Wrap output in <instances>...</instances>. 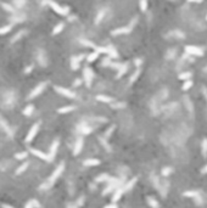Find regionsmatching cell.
Returning a JSON list of instances; mask_svg holds the SVG:
<instances>
[{"label": "cell", "mask_w": 207, "mask_h": 208, "mask_svg": "<svg viewBox=\"0 0 207 208\" xmlns=\"http://www.w3.org/2000/svg\"><path fill=\"white\" fill-rule=\"evenodd\" d=\"M83 164L85 167H95V166H99L100 164V160H98V158H87L83 162Z\"/></svg>", "instance_id": "2e32d148"}, {"label": "cell", "mask_w": 207, "mask_h": 208, "mask_svg": "<svg viewBox=\"0 0 207 208\" xmlns=\"http://www.w3.org/2000/svg\"><path fill=\"white\" fill-rule=\"evenodd\" d=\"M206 21H207V15H206Z\"/></svg>", "instance_id": "816d5d0a"}, {"label": "cell", "mask_w": 207, "mask_h": 208, "mask_svg": "<svg viewBox=\"0 0 207 208\" xmlns=\"http://www.w3.org/2000/svg\"><path fill=\"white\" fill-rule=\"evenodd\" d=\"M54 90L60 94L61 96H65V97H67V99H76V93L72 92V90L67 89V88H63V86H60V85H55L54 86Z\"/></svg>", "instance_id": "277c9868"}, {"label": "cell", "mask_w": 207, "mask_h": 208, "mask_svg": "<svg viewBox=\"0 0 207 208\" xmlns=\"http://www.w3.org/2000/svg\"><path fill=\"white\" fill-rule=\"evenodd\" d=\"M113 129H115V125H111V127H110V129H107V132L105 133V138L111 136V134H112V132H113Z\"/></svg>", "instance_id": "60d3db41"}, {"label": "cell", "mask_w": 207, "mask_h": 208, "mask_svg": "<svg viewBox=\"0 0 207 208\" xmlns=\"http://www.w3.org/2000/svg\"><path fill=\"white\" fill-rule=\"evenodd\" d=\"M33 111H34V106L33 105H28V106H26L24 107V110H23V114L24 116H31L32 113H33Z\"/></svg>", "instance_id": "836d02e7"}, {"label": "cell", "mask_w": 207, "mask_h": 208, "mask_svg": "<svg viewBox=\"0 0 207 208\" xmlns=\"http://www.w3.org/2000/svg\"><path fill=\"white\" fill-rule=\"evenodd\" d=\"M107 48H109L107 55H109L111 59H117V57H118V51L116 50L113 46H107Z\"/></svg>", "instance_id": "484cf974"}, {"label": "cell", "mask_w": 207, "mask_h": 208, "mask_svg": "<svg viewBox=\"0 0 207 208\" xmlns=\"http://www.w3.org/2000/svg\"><path fill=\"white\" fill-rule=\"evenodd\" d=\"M104 208H118V206L116 204V203H110V204H106Z\"/></svg>", "instance_id": "ee69618b"}, {"label": "cell", "mask_w": 207, "mask_h": 208, "mask_svg": "<svg viewBox=\"0 0 207 208\" xmlns=\"http://www.w3.org/2000/svg\"><path fill=\"white\" fill-rule=\"evenodd\" d=\"M134 63H135V66L138 67V68H140V66H141V63H143V60H141V59H137L135 61H134Z\"/></svg>", "instance_id": "b9f144b4"}, {"label": "cell", "mask_w": 207, "mask_h": 208, "mask_svg": "<svg viewBox=\"0 0 207 208\" xmlns=\"http://www.w3.org/2000/svg\"><path fill=\"white\" fill-rule=\"evenodd\" d=\"M31 71H32V66H29L27 70H24V73H29Z\"/></svg>", "instance_id": "681fc988"}, {"label": "cell", "mask_w": 207, "mask_h": 208, "mask_svg": "<svg viewBox=\"0 0 207 208\" xmlns=\"http://www.w3.org/2000/svg\"><path fill=\"white\" fill-rule=\"evenodd\" d=\"M45 88H46V82H42V83H39V84H38V85L32 90V92H31L28 99L32 100V99H34V97H37V96H39V95L44 92V90H45Z\"/></svg>", "instance_id": "8992f818"}, {"label": "cell", "mask_w": 207, "mask_h": 208, "mask_svg": "<svg viewBox=\"0 0 207 208\" xmlns=\"http://www.w3.org/2000/svg\"><path fill=\"white\" fill-rule=\"evenodd\" d=\"M99 55H100L99 53H96V51H93V53H90V54H88L85 59H87V61H88L89 63H92V62H94V61H95V60H96V59L99 57Z\"/></svg>", "instance_id": "cb8c5ba5"}, {"label": "cell", "mask_w": 207, "mask_h": 208, "mask_svg": "<svg viewBox=\"0 0 207 208\" xmlns=\"http://www.w3.org/2000/svg\"><path fill=\"white\" fill-rule=\"evenodd\" d=\"M26 32L24 31H21V32H18L17 34H15L14 37H12V39H11V43H15V42H17V40H20V39H21V37Z\"/></svg>", "instance_id": "8d00e7d4"}, {"label": "cell", "mask_w": 207, "mask_h": 208, "mask_svg": "<svg viewBox=\"0 0 207 208\" xmlns=\"http://www.w3.org/2000/svg\"><path fill=\"white\" fill-rule=\"evenodd\" d=\"M78 84H81V81H76V83H74V85H78Z\"/></svg>", "instance_id": "f907efd6"}, {"label": "cell", "mask_w": 207, "mask_h": 208, "mask_svg": "<svg viewBox=\"0 0 207 208\" xmlns=\"http://www.w3.org/2000/svg\"><path fill=\"white\" fill-rule=\"evenodd\" d=\"M1 207L3 208H15V207H12L11 204H7V203H1Z\"/></svg>", "instance_id": "f6af8a7d"}, {"label": "cell", "mask_w": 207, "mask_h": 208, "mask_svg": "<svg viewBox=\"0 0 207 208\" xmlns=\"http://www.w3.org/2000/svg\"><path fill=\"white\" fill-rule=\"evenodd\" d=\"M84 56L85 55H79V56H72L71 57V68L73 70V71H77L79 68V66H81V61L84 59Z\"/></svg>", "instance_id": "8fae6325"}, {"label": "cell", "mask_w": 207, "mask_h": 208, "mask_svg": "<svg viewBox=\"0 0 207 208\" xmlns=\"http://www.w3.org/2000/svg\"><path fill=\"white\" fill-rule=\"evenodd\" d=\"M139 7H140L141 12H146L148 11V7H149L148 0H139Z\"/></svg>", "instance_id": "83f0119b"}, {"label": "cell", "mask_w": 207, "mask_h": 208, "mask_svg": "<svg viewBox=\"0 0 207 208\" xmlns=\"http://www.w3.org/2000/svg\"><path fill=\"white\" fill-rule=\"evenodd\" d=\"M140 73H141V70L140 68H138L132 75H131V78H129V84H133V83H135L137 82V79L139 78V75H140Z\"/></svg>", "instance_id": "4316f807"}, {"label": "cell", "mask_w": 207, "mask_h": 208, "mask_svg": "<svg viewBox=\"0 0 207 208\" xmlns=\"http://www.w3.org/2000/svg\"><path fill=\"white\" fill-rule=\"evenodd\" d=\"M92 130H93V129L92 128H90V127H82V134H84V135H87V134H90V133H92Z\"/></svg>", "instance_id": "74e56055"}, {"label": "cell", "mask_w": 207, "mask_h": 208, "mask_svg": "<svg viewBox=\"0 0 207 208\" xmlns=\"http://www.w3.org/2000/svg\"><path fill=\"white\" fill-rule=\"evenodd\" d=\"M109 185L105 187V190L102 191V195L104 196H106V195H109L110 192H112V191H115L116 189L118 187V183H117V179H115V178H111L110 179V181H109Z\"/></svg>", "instance_id": "9c48e42d"}, {"label": "cell", "mask_w": 207, "mask_h": 208, "mask_svg": "<svg viewBox=\"0 0 207 208\" xmlns=\"http://www.w3.org/2000/svg\"><path fill=\"white\" fill-rule=\"evenodd\" d=\"M29 151H31V153H32V155H34V156H35V157H38V158H40V160H43V161H46V162H50V158H49V155L44 153L43 151H40V150H38V149H29Z\"/></svg>", "instance_id": "7c38bea8"}, {"label": "cell", "mask_w": 207, "mask_h": 208, "mask_svg": "<svg viewBox=\"0 0 207 208\" xmlns=\"http://www.w3.org/2000/svg\"><path fill=\"white\" fill-rule=\"evenodd\" d=\"M59 146H60V141H59V140H54V142L51 144L50 150H49V158H50V162L55 158V156H56V153H57V150H59Z\"/></svg>", "instance_id": "30bf717a"}, {"label": "cell", "mask_w": 207, "mask_h": 208, "mask_svg": "<svg viewBox=\"0 0 207 208\" xmlns=\"http://www.w3.org/2000/svg\"><path fill=\"white\" fill-rule=\"evenodd\" d=\"M39 127H40L39 123H35V124H33V125L31 127L27 136H26V142H31V141L35 138V135L38 134V130H39Z\"/></svg>", "instance_id": "ba28073f"}, {"label": "cell", "mask_w": 207, "mask_h": 208, "mask_svg": "<svg viewBox=\"0 0 207 208\" xmlns=\"http://www.w3.org/2000/svg\"><path fill=\"white\" fill-rule=\"evenodd\" d=\"M83 77H84V82H85V85L88 88L92 86V83H93V79H94V73H93V70L89 68V67H85L84 71H83Z\"/></svg>", "instance_id": "52a82bcc"}, {"label": "cell", "mask_w": 207, "mask_h": 208, "mask_svg": "<svg viewBox=\"0 0 207 208\" xmlns=\"http://www.w3.org/2000/svg\"><path fill=\"white\" fill-rule=\"evenodd\" d=\"M27 156H28V152H18V153H16L15 155V158L16 160H26L27 158Z\"/></svg>", "instance_id": "d590c367"}, {"label": "cell", "mask_w": 207, "mask_h": 208, "mask_svg": "<svg viewBox=\"0 0 207 208\" xmlns=\"http://www.w3.org/2000/svg\"><path fill=\"white\" fill-rule=\"evenodd\" d=\"M105 15H106V10L105 9H100L99 12H98V15H96V17H95V24H99L102 21V18L105 17Z\"/></svg>", "instance_id": "7402d4cb"}, {"label": "cell", "mask_w": 207, "mask_h": 208, "mask_svg": "<svg viewBox=\"0 0 207 208\" xmlns=\"http://www.w3.org/2000/svg\"><path fill=\"white\" fill-rule=\"evenodd\" d=\"M185 53L188 55L191 56H196V57H201L203 56V49L201 46H196V45H186L185 46Z\"/></svg>", "instance_id": "3957f363"}, {"label": "cell", "mask_w": 207, "mask_h": 208, "mask_svg": "<svg viewBox=\"0 0 207 208\" xmlns=\"http://www.w3.org/2000/svg\"><path fill=\"white\" fill-rule=\"evenodd\" d=\"M0 5H1V7H3L5 11L10 12V14H15V11H16V10H15L14 7H12L11 5H9V4H6V3H1Z\"/></svg>", "instance_id": "d6a6232c"}, {"label": "cell", "mask_w": 207, "mask_h": 208, "mask_svg": "<svg viewBox=\"0 0 207 208\" xmlns=\"http://www.w3.org/2000/svg\"><path fill=\"white\" fill-rule=\"evenodd\" d=\"M137 22H138V18L134 17L128 26H124V27H120V28H117V29H113V31L111 32V34H112V35H118V34H127V33H129V32H132V29L134 28V26L137 24Z\"/></svg>", "instance_id": "7a4b0ae2"}, {"label": "cell", "mask_w": 207, "mask_h": 208, "mask_svg": "<svg viewBox=\"0 0 207 208\" xmlns=\"http://www.w3.org/2000/svg\"><path fill=\"white\" fill-rule=\"evenodd\" d=\"M205 71H207V68H205Z\"/></svg>", "instance_id": "f5cc1de1"}, {"label": "cell", "mask_w": 207, "mask_h": 208, "mask_svg": "<svg viewBox=\"0 0 207 208\" xmlns=\"http://www.w3.org/2000/svg\"><path fill=\"white\" fill-rule=\"evenodd\" d=\"M45 3L50 6L51 10L55 11L60 16H67L70 14V9L67 6H62V5L57 4L56 1H54V0H45Z\"/></svg>", "instance_id": "6da1fadb"}, {"label": "cell", "mask_w": 207, "mask_h": 208, "mask_svg": "<svg viewBox=\"0 0 207 208\" xmlns=\"http://www.w3.org/2000/svg\"><path fill=\"white\" fill-rule=\"evenodd\" d=\"M11 29H12V26H11V24L1 26V27H0V35H5V34H7Z\"/></svg>", "instance_id": "f1b7e54d"}, {"label": "cell", "mask_w": 207, "mask_h": 208, "mask_svg": "<svg viewBox=\"0 0 207 208\" xmlns=\"http://www.w3.org/2000/svg\"><path fill=\"white\" fill-rule=\"evenodd\" d=\"M146 202H148V204H149L151 208H160L159 201L155 198V197H152V196H148V197H146Z\"/></svg>", "instance_id": "ac0fdd59"}, {"label": "cell", "mask_w": 207, "mask_h": 208, "mask_svg": "<svg viewBox=\"0 0 207 208\" xmlns=\"http://www.w3.org/2000/svg\"><path fill=\"white\" fill-rule=\"evenodd\" d=\"M110 179H111V177L107 173H102L95 178V181L96 183H102V181H110Z\"/></svg>", "instance_id": "603a6c76"}, {"label": "cell", "mask_w": 207, "mask_h": 208, "mask_svg": "<svg viewBox=\"0 0 207 208\" xmlns=\"http://www.w3.org/2000/svg\"><path fill=\"white\" fill-rule=\"evenodd\" d=\"M113 107H124V103H116V105H113Z\"/></svg>", "instance_id": "c3c4849f"}, {"label": "cell", "mask_w": 207, "mask_h": 208, "mask_svg": "<svg viewBox=\"0 0 207 208\" xmlns=\"http://www.w3.org/2000/svg\"><path fill=\"white\" fill-rule=\"evenodd\" d=\"M123 192H124V187H122V186H118L117 189L115 190V193H113V196H112V202H113V203L118 202V201L121 200V197H122Z\"/></svg>", "instance_id": "5bb4252c"}, {"label": "cell", "mask_w": 207, "mask_h": 208, "mask_svg": "<svg viewBox=\"0 0 207 208\" xmlns=\"http://www.w3.org/2000/svg\"><path fill=\"white\" fill-rule=\"evenodd\" d=\"M63 28H65V23H63V22L57 23L55 27H54V29H53V35H56V34L61 33V32L63 31Z\"/></svg>", "instance_id": "d4e9b609"}, {"label": "cell", "mask_w": 207, "mask_h": 208, "mask_svg": "<svg viewBox=\"0 0 207 208\" xmlns=\"http://www.w3.org/2000/svg\"><path fill=\"white\" fill-rule=\"evenodd\" d=\"M192 81L191 79H189V81H185L184 83H183V86H182V89L184 90V92H186V90H189L191 86H192Z\"/></svg>", "instance_id": "e575fe53"}, {"label": "cell", "mask_w": 207, "mask_h": 208, "mask_svg": "<svg viewBox=\"0 0 207 208\" xmlns=\"http://www.w3.org/2000/svg\"><path fill=\"white\" fill-rule=\"evenodd\" d=\"M189 3H196V4H200V3H202L203 0H188Z\"/></svg>", "instance_id": "7dc6e473"}, {"label": "cell", "mask_w": 207, "mask_h": 208, "mask_svg": "<svg viewBox=\"0 0 207 208\" xmlns=\"http://www.w3.org/2000/svg\"><path fill=\"white\" fill-rule=\"evenodd\" d=\"M96 100L100 101V102H104V103H111L113 102V99L107 96V95H96Z\"/></svg>", "instance_id": "44dd1931"}, {"label": "cell", "mask_w": 207, "mask_h": 208, "mask_svg": "<svg viewBox=\"0 0 207 208\" xmlns=\"http://www.w3.org/2000/svg\"><path fill=\"white\" fill-rule=\"evenodd\" d=\"M128 68H129V64H128V62H124V63H122V64H120V67H118V72H117V74H116V78H121L122 75H124L126 73H127V71H128Z\"/></svg>", "instance_id": "9a60e30c"}, {"label": "cell", "mask_w": 207, "mask_h": 208, "mask_svg": "<svg viewBox=\"0 0 207 208\" xmlns=\"http://www.w3.org/2000/svg\"><path fill=\"white\" fill-rule=\"evenodd\" d=\"M63 171H65V163L63 162H61L56 168H55V171L53 172V174H51V177L49 178V184L50 185H53L55 181L60 178V175L63 173Z\"/></svg>", "instance_id": "5b68a950"}, {"label": "cell", "mask_w": 207, "mask_h": 208, "mask_svg": "<svg viewBox=\"0 0 207 208\" xmlns=\"http://www.w3.org/2000/svg\"><path fill=\"white\" fill-rule=\"evenodd\" d=\"M202 153H203V156L207 155V139H203V141H202Z\"/></svg>", "instance_id": "f35d334b"}, {"label": "cell", "mask_w": 207, "mask_h": 208, "mask_svg": "<svg viewBox=\"0 0 207 208\" xmlns=\"http://www.w3.org/2000/svg\"><path fill=\"white\" fill-rule=\"evenodd\" d=\"M137 181H138V178L137 177H134V178H132L131 180L128 181V183L123 186L124 187V191H129V190H132L133 187H134V185L137 184Z\"/></svg>", "instance_id": "ffe728a7"}, {"label": "cell", "mask_w": 207, "mask_h": 208, "mask_svg": "<svg viewBox=\"0 0 207 208\" xmlns=\"http://www.w3.org/2000/svg\"><path fill=\"white\" fill-rule=\"evenodd\" d=\"M183 196L184 197H188V198H197L200 197V192L199 191H194V190H190V191H185L183 192Z\"/></svg>", "instance_id": "e0dca14e"}, {"label": "cell", "mask_w": 207, "mask_h": 208, "mask_svg": "<svg viewBox=\"0 0 207 208\" xmlns=\"http://www.w3.org/2000/svg\"><path fill=\"white\" fill-rule=\"evenodd\" d=\"M16 6H23L26 4V0H16Z\"/></svg>", "instance_id": "7bdbcfd3"}, {"label": "cell", "mask_w": 207, "mask_h": 208, "mask_svg": "<svg viewBox=\"0 0 207 208\" xmlns=\"http://www.w3.org/2000/svg\"><path fill=\"white\" fill-rule=\"evenodd\" d=\"M172 173V168H170V167H164L163 169H162V174L166 177V175H168V174H171Z\"/></svg>", "instance_id": "ab89813d"}, {"label": "cell", "mask_w": 207, "mask_h": 208, "mask_svg": "<svg viewBox=\"0 0 207 208\" xmlns=\"http://www.w3.org/2000/svg\"><path fill=\"white\" fill-rule=\"evenodd\" d=\"M201 173H202V174H206V173H207V164L202 167V169H201Z\"/></svg>", "instance_id": "bcb514c9"}, {"label": "cell", "mask_w": 207, "mask_h": 208, "mask_svg": "<svg viewBox=\"0 0 207 208\" xmlns=\"http://www.w3.org/2000/svg\"><path fill=\"white\" fill-rule=\"evenodd\" d=\"M191 75H192L191 72H183V73H180V74H179L178 78H179L180 81H184V82H185V81H189V79H190Z\"/></svg>", "instance_id": "1f68e13d"}, {"label": "cell", "mask_w": 207, "mask_h": 208, "mask_svg": "<svg viewBox=\"0 0 207 208\" xmlns=\"http://www.w3.org/2000/svg\"><path fill=\"white\" fill-rule=\"evenodd\" d=\"M74 110H76V106H73V105H68V106L60 107V108L57 110V112H59L60 114H65V113H70V112H72V111H74Z\"/></svg>", "instance_id": "d6986e66"}, {"label": "cell", "mask_w": 207, "mask_h": 208, "mask_svg": "<svg viewBox=\"0 0 207 208\" xmlns=\"http://www.w3.org/2000/svg\"><path fill=\"white\" fill-rule=\"evenodd\" d=\"M83 145H84V140L83 138H78L76 141V144H74V147H73V155L74 156H78L82 150H83Z\"/></svg>", "instance_id": "4fadbf2b"}, {"label": "cell", "mask_w": 207, "mask_h": 208, "mask_svg": "<svg viewBox=\"0 0 207 208\" xmlns=\"http://www.w3.org/2000/svg\"><path fill=\"white\" fill-rule=\"evenodd\" d=\"M24 208H40V204L37 200H31L27 204L24 206Z\"/></svg>", "instance_id": "f546056e"}, {"label": "cell", "mask_w": 207, "mask_h": 208, "mask_svg": "<svg viewBox=\"0 0 207 208\" xmlns=\"http://www.w3.org/2000/svg\"><path fill=\"white\" fill-rule=\"evenodd\" d=\"M28 166H29V163H28L27 161H26L24 163H22V164L17 168V169H16V174H22L23 172H26V169L28 168Z\"/></svg>", "instance_id": "4dcf8cb0"}]
</instances>
